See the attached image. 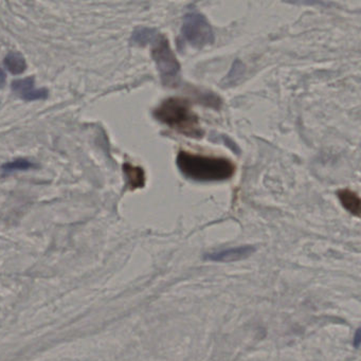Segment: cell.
Segmentation results:
<instances>
[{
	"label": "cell",
	"instance_id": "8992f818",
	"mask_svg": "<svg viewBox=\"0 0 361 361\" xmlns=\"http://www.w3.org/2000/svg\"><path fill=\"white\" fill-rule=\"evenodd\" d=\"M255 249L251 246L236 247V248L225 249L206 255L207 259L214 262H233L246 259L255 252Z\"/></svg>",
	"mask_w": 361,
	"mask_h": 361
},
{
	"label": "cell",
	"instance_id": "6da1fadb",
	"mask_svg": "<svg viewBox=\"0 0 361 361\" xmlns=\"http://www.w3.org/2000/svg\"><path fill=\"white\" fill-rule=\"evenodd\" d=\"M176 164L185 178L197 183L225 181L235 174V166L228 158L181 151L177 156Z\"/></svg>",
	"mask_w": 361,
	"mask_h": 361
},
{
	"label": "cell",
	"instance_id": "5b68a950",
	"mask_svg": "<svg viewBox=\"0 0 361 361\" xmlns=\"http://www.w3.org/2000/svg\"><path fill=\"white\" fill-rule=\"evenodd\" d=\"M12 90L24 101L45 100L49 94L46 88H35L33 77L16 80L12 83Z\"/></svg>",
	"mask_w": 361,
	"mask_h": 361
},
{
	"label": "cell",
	"instance_id": "ba28073f",
	"mask_svg": "<svg viewBox=\"0 0 361 361\" xmlns=\"http://www.w3.org/2000/svg\"><path fill=\"white\" fill-rule=\"evenodd\" d=\"M338 197H339L342 207L350 214L355 215V216L360 215V198L355 192L350 191V190H341L338 192Z\"/></svg>",
	"mask_w": 361,
	"mask_h": 361
},
{
	"label": "cell",
	"instance_id": "7c38bea8",
	"mask_svg": "<svg viewBox=\"0 0 361 361\" xmlns=\"http://www.w3.org/2000/svg\"><path fill=\"white\" fill-rule=\"evenodd\" d=\"M6 73H4L3 69H0V86L5 85L6 83Z\"/></svg>",
	"mask_w": 361,
	"mask_h": 361
},
{
	"label": "cell",
	"instance_id": "4fadbf2b",
	"mask_svg": "<svg viewBox=\"0 0 361 361\" xmlns=\"http://www.w3.org/2000/svg\"><path fill=\"white\" fill-rule=\"evenodd\" d=\"M359 337H360V335H359V331H357L356 334V338H355V343H356V346H358L359 344Z\"/></svg>",
	"mask_w": 361,
	"mask_h": 361
},
{
	"label": "cell",
	"instance_id": "7a4b0ae2",
	"mask_svg": "<svg viewBox=\"0 0 361 361\" xmlns=\"http://www.w3.org/2000/svg\"><path fill=\"white\" fill-rule=\"evenodd\" d=\"M156 120L190 138H202L204 130L200 119L185 99L169 98L154 111Z\"/></svg>",
	"mask_w": 361,
	"mask_h": 361
},
{
	"label": "cell",
	"instance_id": "3957f363",
	"mask_svg": "<svg viewBox=\"0 0 361 361\" xmlns=\"http://www.w3.org/2000/svg\"><path fill=\"white\" fill-rule=\"evenodd\" d=\"M152 45V56L157 65L162 84L168 87L178 85L180 82V64L177 61L168 39L159 35Z\"/></svg>",
	"mask_w": 361,
	"mask_h": 361
},
{
	"label": "cell",
	"instance_id": "8fae6325",
	"mask_svg": "<svg viewBox=\"0 0 361 361\" xmlns=\"http://www.w3.org/2000/svg\"><path fill=\"white\" fill-rule=\"evenodd\" d=\"M35 164L30 160L20 158V159L13 160V161L7 162L1 166V172L4 174H12L16 172H23V171H28L35 168Z\"/></svg>",
	"mask_w": 361,
	"mask_h": 361
},
{
	"label": "cell",
	"instance_id": "30bf717a",
	"mask_svg": "<svg viewBox=\"0 0 361 361\" xmlns=\"http://www.w3.org/2000/svg\"><path fill=\"white\" fill-rule=\"evenodd\" d=\"M160 33L155 29L139 28L133 33L132 43L137 46H147L149 44H153L157 39Z\"/></svg>",
	"mask_w": 361,
	"mask_h": 361
},
{
	"label": "cell",
	"instance_id": "9c48e42d",
	"mask_svg": "<svg viewBox=\"0 0 361 361\" xmlns=\"http://www.w3.org/2000/svg\"><path fill=\"white\" fill-rule=\"evenodd\" d=\"M5 66L13 75H22L27 68L26 60L20 52H10L5 59Z\"/></svg>",
	"mask_w": 361,
	"mask_h": 361
},
{
	"label": "cell",
	"instance_id": "52a82bcc",
	"mask_svg": "<svg viewBox=\"0 0 361 361\" xmlns=\"http://www.w3.org/2000/svg\"><path fill=\"white\" fill-rule=\"evenodd\" d=\"M123 171L130 190L140 189V188L145 187V174L142 168L126 164L123 166Z\"/></svg>",
	"mask_w": 361,
	"mask_h": 361
},
{
	"label": "cell",
	"instance_id": "277c9868",
	"mask_svg": "<svg viewBox=\"0 0 361 361\" xmlns=\"http://www.w3.org/2000/svg\"><path fill=\"white\" fill-rule=\"evenodd\" d=\"M181 35L183 39L196 49H202L204 46L214 42V33L206 16L200 12H189L183 18Z\"/></svg>",
	"mask_w": 361,
	"mask_h": 361
}]
</instances>
